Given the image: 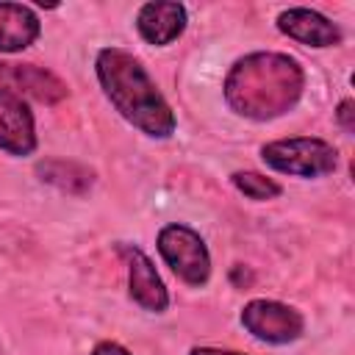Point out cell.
Segmentation results:
<instances>
[{"instance_id": "7c38bea8", "label": "cell", "mask_w": 355, "mask_h": 355, "mask_svg": "<svg viewBox=\"0 0 355 355\" xmlns=\"http://www.w3.org/2000/svg\"><path fill=\"white\" fill-rule=\"evenodd\" d=\"M230 183H233V189L239 194H244L252 202H266V200H275V197L283 194V186L277 180H272V178H266V175H261L255 169H239V172H233L230 175Z\"/></svg>"}, {"instance_id": "5b68a950", "label": "cell", "mask_w": 355, "mask_h": 355, "mask_svg": "<svg viewBox=\"0 0 355 355\" xmlns=\"http://www.w3.org/2000/svg\"><path fill=\"white\" fill-rule=\"evenodd\" d=\"M239 322L255 341L272 344V347L291 344L305 333V316L294 305L280 300H266V297L250 300L241 308Z\"/></svg>"}, {"instance_id": "7a4b0ae2", "label": "cell", "mask_w": 355, "mask_h": 355, "mask_svg": "<svg viewBox=\"0 0 355 355\" xmlns=\"http://www.w3.org/2000/svg\"><path fill=\"white\" fill-rule=\"evenodd\" d=\"M94 75L114 111L139 133L150 139H169L175 133L178 116L172 105L133 53L122 47L97 50Z\"/></svg>"}, {"instance_id": "9c48e42d", "label": "cell", "mask_w": 355, "mask_h": 355, "mask_svg": "<svg viewBox=\"0 0 355 355\" xmlns=\"http://www.w3.org/2000/svg\"><path fill=\"white\" fill-rule=\"evenodd\" d=\"M189 25V11L175 0H150L136 11V31L153 47H166L183 36Z\"/></svg>"}, {"instance_id": "3957f363", "label": "cell", "mask_w": 355, "mask_h": 355, "mask_svg": "<svg viewBox=\"0 0 355 355\" xmlns=\"http://www.w3.org/2000/svg\"><path fill=\"white\" fill-rule=\"evenodd\" d=\"M261 161L280 175L288 178H324L333 175L338 166V150L316 136H291V139H275L261 147Z\"/></svg>"}, {"instance_id": "5bb4252c", "label": "cell", "mask_w": 355, "mask_h": 355, "mask_svg": "<svg viewBox=\"0 0 355 355\" xmlns=\"http://www.w3.org/2000/svg\"><path fill=\"white\" fill-rule=\"evenodd\" d=\"M89 355H133V352L128 347H122L119 341H97Z\"/></svg>"}, {"instance_id": "6da1fadb", "label": "cell", "mask_w": 355, "mask_h": 355, "mask_svg": "<svg viewBox=\"0 0 355 355\" xmlns=\"http://www.w3.org/2000/svg\"><path fill=\"white\" fill-rule=\"evenodd\" d=\"M305 92L302 64L277 50H258L239 58L225 75L222 94L236 116L269 122L288 114Z\"/></svg>"}, {"instance_id": "8992f818", "label": "cell", "mask_w": 355, "mask_h": 355, "mask_svg": "<svg viewBox=\"0 0 355 355\" xmlns=\"http://www.w3.org/2000/svg\"><path fill=\"white\" fill-rule=\"evenodd\" d=\"M36 147L39 136L31 105L22 100V94L0 86V150L14 158H25L33 155Z\"/></svg>"}, {"instance_id": "4fadbf2b", "label": "cell", "mask_w": 355, "mask_h": 355, "mask_svg": "<svg viewBox=\"0 0 355 355\" xmlns=\"http://www.w3.org/2000/svg\"><path fill=\"white\" fill-rule=\"evenodd\" d=\"M336 119H338V125H341L347 133L355 130V103H352L349 97H344V100L338 103V108H336Z\"/></svg>"}, {"instance_id": "30bf717a", "label": "cell", "mask_w": 355, "mask_h": 355, "mask_svg": "<svg viewBox=\"0 0 355 355\" xmlns=\"http://www.w3.org/2000/svg\"><path fill=\"white\" fill-rule=\"evenodd\" d=\"M42 36V19L28 3H0V53L28 50Z\"/></svg>"}, {"instance_id": "ba28073f", "label": "cell", "mask_w": 355, "mask_h": 355, "mask_svg": "<svg viewBox=\"0 0 355 355\" xmlns=\"http://www.w3.org/2000/svg\"><path fill=\"white\" fill-rule=\"evenodd\" d=\"M275 25L291 42H300V44L316 47V50L336 47L344 39V31L330 17H324L316 8H305V6H288V8H283L277 14Z\"/></svg>"}, {"instance_id": "52a82bcc", "label": "cell", "mask_w": 355, "mask_h": 355, "mask_svg": "<svg viewBox=\"0 0 355 355\" xmlns=\"http://www.w3.org/2000/svg\"><path fill=\"white\" fill-rule=\"evenodd\" d=\"M119 252L128 263V297L147 313H164L169 308V291L153 258L133 244H122Z\"/></svg>"}, {"instance_id": "9a60e30c", "label": "cell", "mask_w": 355, "mask_h": 355, "mask_svg": "<svg viewBox=\"0 0 355 355\" xmlns=\"http://www.w3.org/2000/svg\"><path fill=\"white\" fill-rule=\"evenodd\" d=\"M189 355H244L236 349H222V347H191Z\"/></svg>"}, {"instance_id": "8fae6325", "label": "cell", "mask_w": 355, "mask_h": 355, "mask_svg": "<svg viewBox=\"0 0 355 355\" xmlns=\"http://www.w3.org/2000/svg\"><path fill=\"white\" fill-rule=\"evenodd\" d=\"M3 72H6L19 89H25L28 94L39 97L42 103H58V100H64V97L69 94L67 86H64L53 72L42 69V67H36V64H3Z\"/></svg>"}, {"instance_id": "277c9868", "label": "cell", "mask_w": 355, "mask_h": 355, "mask_svg": "<svg viewBox=\"0 0 355 355\" xmlns=\"http://www.w3.org/2000/svg\"><path fill=\"white\" fill-rule=\"evenodd\" d=\"M155 250L161 261L172 269V275L186 286L200 288L211 280V252L205 239L194 227L183 222L164 225L155 236Z\"/></svg>"}]
</instances>
